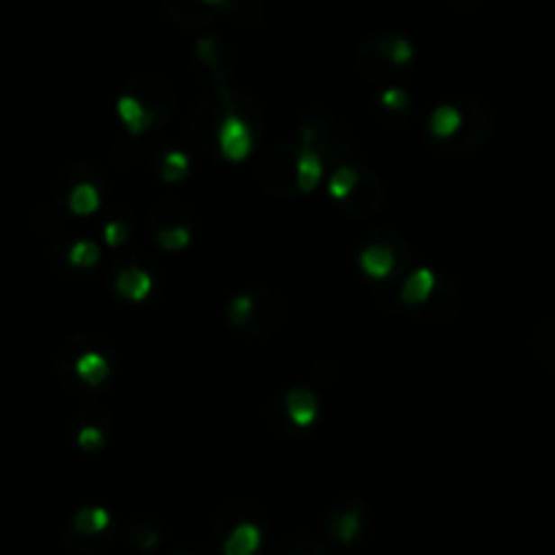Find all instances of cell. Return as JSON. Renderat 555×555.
<instances>
[{
  "instance_id": "11",
  "label": "cell",
  "mask_w": 555,
  "mask_h": 555,
  "mask_svg": "<svg viewBox=\"0 0 555 555\" xmlns=\"http://www.w3.org/2000/svg\"><path fill=\"white\" fill-rule=\"evenodd\" d=\"M323 174H325V158L309 141V136L301 133V139H298V160H296V185H298V190L304 196L314 193L317 185L323 182Z\"/></svg>"
},
{
  "instance_id": "32",
  "label": "cell",
  "mask_w": 555,
  "mask_h": 555,
  "mask_svg": "<svg viewBox=\"0 0 555 555\" xmlns=\"http://www.w3.org/2000/svg\"><path fill=\"white\" fill-rule=\"evenodd\" d=\"M128 239H131V225L125 220H109L104 225V241L112 250H120L123 244H128Z\"/></svg>"
},
{
  "instance_id": "33",
  "label": "cell",
  "mask_w": 555,
  "mask_h": 555,
  "mask_svg": "<svg viewBox=\"0 0 555 555\" xmlns=\"http://www.w3.org/2000/svg\"><path fill=\"white\" fill-rule=\"evenodd\" d=\"M77 441H79V447H82L85 452H98V450H104V444H106V433H104V428H98V425H85V428H79Z\"/></svg>"
},
{
  "instance_id": "29",
  "label": "cell",
  "mask_w": 555,
  "mask_h": 555,
  "mask_svg": "<svg viewBox=\"0 0 555 555\" xmlns=\"http://www.w3.org/2000/svg\"><path fill=\"white\" fill-rule=\"evenodd\" d=\"M250 312H252V290L250 293H236L228 304V323L241 331L244 323L250 320Z\"/></svg>"
},
{
  "instance_id": "14",
  "label": "cell",
  "mask_w": 555,
  "mask_h": 555,
  "mask_svg": "<svg viewBox=\"0 0 555 555\" xmlns=\"http://www.w3.org/2000/svg\"><path fill=\"white\" fill-rule=\"evenodd\" d=\"M117 117L125 125L128 136H144V133H150L155 128L152 112L136 96H131V93L117 98Z\"/></svg>"
},
{
  "instance_id": "22",
  "label": "cell",
  "mask_w": 555,
  "mask_h": 555,
  "mask_svg": "<svg viewBox=\"0 0 555 555\" xmlns=\"http://www.w3.org/2000/svg\"><path fill=\"white\" fill-rule=\"evenodd\" d=\"M117 533H120V531H114V528H109V531H104V533H77V531L71 528V533H68V547H71V552H77V555H104V552H109V547L114 544Z\"/></svg>"
},
{
  "instance_id": "2",
  "label": "cell",
  "mask_w": 555,
  "mask_h": 555,
  "mask_svg": "<svg viewBox=\"0 0 555 555\" xmlns=\"http://www.w3.org/2000/svg\"><path fill=\"white\" fill-rule=\"evenodd\" d=\"M296 160H298V147L293 144H274L263 152L260 166H258V179L260 187L274 196V198H296L301 196L296 185Z\"/></svg>"
},
{
  "instance_id": "13",
  "label": "cell",
  "mask_w": 555,
  "mask_h": 555,
  "mask_svg": "<svg viewBox=\"0 0 555 555\" xmlns=\"http://www.w3.org/2000/svg\"><path fill=\"white\" fill-rule=\"evenodd\" d=\"M152 287H155V282H152L150 271H144V268L136 266V263L120 268L117 277H114V290H117V296L125 298V301H133V304L147 301L150 293H152Z\"/></svg>"
},
{
  "instance_id": "25",
  "label": "cell",
  "mask_w": 555,
  "mask_h": 555,
  "mask_svg": "<svg viewBox=\"0 0 555 555\" xmlns=\"http://www.w3.org/2000/svg\"><path fill=\"white\" fill-rule=\"evenodd\" d=\"M77 533H104L112 528V514L106 506H85L74 514V525Z\"/></svg>"
},
{
  "instance_id": "24",
  "label": "cell",
  "mask_w": 555,
  "mask_h": 555,
  "mask_svg": "<svg viewBox=\"0 0 555 555\" xmlns=\"http://www.w3.org/2000/svg\"><path fill=\"white\" fill-rule=\"evenodd\" d=\"M152 241L160 252H185L193 244V228L190 225H168L152 233Z\"/></svg>"
},
{
  "instance_id": "19",
  "label": "cell",
  "mask_w": 555,
  "mask_h": 555,
  "mask_svg": "<svg viewBox=\"0 0 555 555\" xmlns=\"http://www.w3.org/2000/svg\"><path fill=\"white\" fill-rule=\"evenodd\" d=\"M374 41H377V50L382 52V58L396 66V68H406L412 60H414V47L409 39L398 36V33H374Z\"/></svg>"
},
{
  "instance_id": "1",
  "label": "cell",
  "mask_w": 555,
  "mask_h": 555,
  "mask_svg": "<svg viewBox=\"0 0 555 555\" xmlns=\"http://www.w3.org/2000/svg\"><path fill=\"white\" fill-rule=\"evenodd\" d=\"M463 109V125L460 131L447 139V141H436V152L444 158H469L474 155L479 147L487 144L490 133H493V114L485 104L479 101H469L460 106Z\"/></svg>"
},
{
  "instance_id": "3",
  "label": "cell",
  "mask_w": 555,
  "mask_h": 555,
  "mask_svg": "<svg viewBox=\"0 0 555 555\" xmlns=\"http://www.w3.org/2000/svg\"><path fill=\"white\" fill-rule=\"evenodd\" d=\"M258 131L239 114V112H225L223 123L217 128V152L228 163H244L252 150H255Z\"/></svg>"
},
{
  "instance_id": "20",
  "label": "cell",
  "mask_w": 555,
  "mask_h": 555,
  "mask_svg": "<svg viewBox=\"0 0 555 555\" xmlns=\"http://www.w3.org/2000/svg\"><path fill=\"white\" fill-rule=\"evenodd\" d=\"M74 371H77V377H79L85 385L98 387V385H104V382L109 379L112 366H109V360H106L101 352L87 350V352L77 355V360H74Z\"/></svg>"
},
{
  "instance_id": "6",
  "label": "cell",
  "mask_w": 555,
  "mask_h": 555,
  "mask_svg": "<svg viewBox=\"0 0 555 555\" xmlns=\"http://www.w3.org/2000/svg\"><path fill=\"white\" fill-rule=\"evenodd\" d=\"M385 204V185L371 168H360V179L355 190L341 201V212L350 220H368L374 217Z\"/></svg>"
},
{
  "instance_id": "30",
  "label": "cell",
  "mask_w": 555,
  "mask_h": 555,
  "mask_svg": "<svg viewBox=\"0 0 555 555\" xmlns=\"http://www.w3.org/2000/svg\"><path fill=\"white\" fill-rule=\"evenodd\" d=\"M409 104H412V96H409L404 87H398V85L385 87V90L379 93V106H382L385 112H406Z\"/></svg>"
},
{
  "instance_id": "10",
  "label": "cell",
  "mask_w": 555,
  "mask_h": 555,
  "mask_svg": "<svg viewBox=\"0 0 555 555\" xmlns=\"http://www.w3.org/2000/svg\"><path fill=\"white\" fill-rule=\"evenodd\" d=\"M325 531L333 541L339 544H352L358 533L363 531V509L360 504H347L339 501L328 509L325 514Z\"/></svg>"
},
{
  "instance_id": "18",
  "label": "cell",
  "mask_w": 555,
  "mask_h": 555,
  "mask_svg": "<svg viewBox=\"0 0 555 555\" xmlns=\"http://www.w3.org/2000/svg\"><path fill=\"white\" fill-rule=\"evenodd\" d=\"M463 125V109L452 106V104H439L431 117H428V131L433 136V141H447L452 139Z\"/></svg>"
},
{
  "instance_id": "15",
  "label": "cell",
  "mask_w": 555,
  "mask_h": 555,
  "mask_svg": "<svg viewBox=\"0 0 555 555\" xmlns=\"http://www.w3.org/2000/svg\"><path fill=\"white\" fill-rule=\"evenodd\" d=\"M433 290H436V274H433V268L420 266V268H414V271H409V274L404 277L398 298H401L406 306H425V304L431 301Z\"/></svg>"
},
{
  "instance_id": "5",
  "label": "cell",
  "mask_w": 555,
  "mask_h": 555,
  "mask_svg": "<svg viewBox=\"0 0 555 555\" xmlns=\"http://www.w3.org/2000/svg\"><path fill=\"white\" fill-rule=\"evenodd\" d=\"M128 93L136 96L155 117V128H163L168 125L171 114H174V96H171V87L168 82L160 77V74H144V77H136L131 85H128Z\"/></svg>"
},
{
  "instance_id": "17",
  "label": "cell",
  "mask_w": 555,
  "mask_h": 555,
  "mask_svg": "<svg viewBox=\"0 0 555 555\" xmlns=\"http://www.w3.org/2000/svg\"><path fill=\"white\" fill-rule=\"evenodd\" d=\"M174 220H179L182 225H190V228H193V212H190L182 201H177V198H163V201H158V204L150 209L147 228L155 233V231H160V228L174 225Z\"/></svg>"
},
{
  "instance_id": "4",
  "label": "cell",
  "mask_w": 555,
  "mask_h": 555,
  "mask_svg": "<svg viewBox=\"0 0 555 555\" xmlns=\"http://www.w3.org/2000/svg\"><path fill=\"white\" fill-rule=\"evenodd\" d=\"M282 314H285L282 296L274 290L258 287V290H252V312H250V320L244 323L241 333H247L252 339H268L279 331Z\"/></svg>"
},
{
  "instance_id": "27",
  "label": "cell",
  "mask_w": 555,
  "mask_h": 555,
  "mask_svg": "<svg viewBox=\"0 0 555 555\" xmlns=\"http://www.w3.org/2000/svg\"><path fill=\"white\" fill-rule=\"evenodd\" d=\"M158 171H160V179H163L166 185H177V182H182V179L190 174V158H187V152H182V150H171V152H166V158L160 160Z\"/></svg>"
},
{
  "instance_id": "23",
  "label": "cell",
  "mask_w": 555,
  "mask_h": 555,
  "mask_svg": "<svg viewBox=\"0 0 555 555\" xmlns=\"http://www.w3.org/2000/svg\"><path fill=\"white\" fill-rule=\"evenodd\" d=\"M68 209L77 217L96 214L101 209V190L93 182H77L68 193Z\"/></svg>"
},
{
  "instance_id": "9",
  "label": "cell",
  "mask_w": 555,
  "mask_h": 555,
  "mask_svg": "<svg viewBox=\"0 0 555 555\" xmlns=\"http://www.w3.org/2000/svg\"><path fill=\"white\" fill-rule=\"evenodd\" d=\"M160 4L168 23H174L179 31H206L217 20L214 6L204 0H160Z\"/></svg>"
},
{
  "instance_id": "7",
  "label": "cell",
  "mask_w": 555,
  "mask_h": 555,
  "mask_svg": "<svg viewBox=\"0 0 555 555\" xmlns=\"http://www.w3.org/2000/svg\"><path fill=\"white\" fill-rule=\"evenodd\" d=\"M196 58L206 68V74L214 82V93H223L231 87V77L236 71V58L233 52L217 39V36H204L196 44Z\"/></svg>"
},
{
  "instance_id": "8",
  "label": "cell",
  "mask_w": 555,
  "mask_h": 555,
  "mask_svg": "<svg viewBox=\"0 0 555 555\" xmlns=\"http://www.w3.org/2000/svg\"><path fill=\"white\" fill-rule=\"evenodd\" d=\"M396 241H398L396 236H387L385 241H371V244H366V250L358 255V263H360V268H363L366 277H371V279H377V282L393 277V271H396V268L401 266V260L409 255V247L398 250Z\"/></svg>"
},
{
  "instance_id": "34",
  "label": "cell",
  "mask_w": 555,
  "mask_h": 555,
  "mask_svg": "<svg viewBox=\"0 0 555 555\" xmlns=\"http://www.w3.org/2000/svg\"><path fill=\"white\" fill-rule=\"evenodd\" d=\"M174 555H209L201 544H193V550H177Z\"/></svg>"
},
{
  "instance_id": "31",
  "label": "cell",
  "mask_w": 555,
  "mask_h": 555,
  "mask_svg": "<svg viewBox=\"0 0 555 555\" xmlns=\"http://www.w3.org/2000/svg\"><path fill=\"white\" fill-rule=\"evenodd\" d=\"M282 552H298V555H328L312 536L306 533H296V536H287L282 541Z\"/></svg>"
},
{
  "instance_id": "12",
  "label": "cell",
  "mask_w": 555,
  "mask_h": 555,
  "mask_svg": "<svg viewBox=\"0 0 555 555\" xmlns=\"http://www.w3.org/2000/svg\"><path fill=\"white\" fill-rule=\"evenodd\" d=\"M285 414L296 428H309L314 425L317 414H320V401L314 396L312 387H293L285 396Z\"/></svg>"
},
{
  "instance_id": "28",
  "label": "cell",
  "mask_w": 555,
  "mask_h": 555,
  "mask_svg": "<svg viewBox=\"0 0 555 555\" xmlns=\"http://www.w3.org/2000/svg\"><path fill=\"white\" fill-rule=\"evenodd\" d=\"M98 260H101V247H98L96 241L82 239V241H77V244L68 250V263H71L74 268H93Z\"/></svg>"
},
{
  "instance_id": "36",
  "label": "cell",
  "mask_w": 555,
  "mask_h": 555,
  "mask_svg": "<svg viewBox=\"0 0 555 555\" xmlns=\"http://www.w3.org/2000/svg\"><path fill=\"white\" fill-rule=\"evenodd\" d=\"M285 555H298V552H285Z\"/></svg>"
},
{
  "instance_id": "35",
  "label": "cell",
  "mask_w": 555,
  "mask_h": 555,
  "mask_svg": "<svg viewBox=\"0 0 555 555\" xmlns=\"http://www.w3.org/2000/svg\"><path fill=\"white\" fill-rule=\"evenodd\" d=\"M204 4H209V6H214V9H231V0H204Z\"/></svg>"
},
{
  "instance_id": "26",
  "label": "cell",
  "mask_w": 555,
  "mask_h": 555,
  "mask_svg": "<svg viewBox=\"0 0 555 555\" xmlns=\"http://www.w3.org/2000/svg\"><path fill=\"white\" fill-rule=\"evenodd\" d=\"M358 179H360V168H355V166H339V168H333V174H331V179H328V196L333 198V201H344L352 190H355V185H358Z\"/></svg>"
},
{
  "instance_id": "21",
  "label": "cell",
  "mask_w": 555,
  "mask_h": 555,
  "mask_svg": "<svg viewBox=\"0 0 555 555\" xmlns=\"http://www.w3.org/2000/svg\"><path fill=\"white\" fill-rule=\"evenodd\" d=\"M128 539H131L133 547H139L141 552H150V550H155V547L163 541V525H160V520H155L152 514L133 517L131 525H128Z\"/></svg>"
},
{
  "instance_id": "16",
  "label": "cell",
  "mask_w": 555,
  "mask_h": 555,
  "mask_svg": "<svg viewBox=\"0 0 555 555\" xmlns=\"http://www.w3.org/2000/svg\"><path fill=\"white\" fill-rule=\"evenodd\" d=\"M263 531L255 520H239L223 539L225 555H255L260 547Z\"/></svg>"
}]
</instances>
